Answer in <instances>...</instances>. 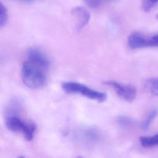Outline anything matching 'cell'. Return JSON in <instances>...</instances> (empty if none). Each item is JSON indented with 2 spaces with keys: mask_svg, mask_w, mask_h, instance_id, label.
I'll return each instance as SVG.
<instances>
[{
  "mask_svg": "<svg viewBox=\"0 0 158 158\" xmlns=\"http://www.w3.org/2000/svg\"><path fill=\"white\" fill-rule=\"evenodd\" d=\"M144 47H158V34L152 36H146L143 35L141 48Z\"/></svg>",
  "mask_w": 158,
  "mask_h": 158,
  "instance_id": "8",
  "label": "cell"
},
{
  "mask_svg": "<svg viewBox=\"0 0 158 158\" xmlns=\"http://www.w3.org/2000/svg\"><path fill=\"white\" fill-rule=\"evenodd\" d=\"M79 141L88 146H93L98 143L101 139L99 131L92 127L85 128L79 130L77 133Z\"/></svg>",
  "mask_w": 158,
  "mask_h": 158,
  "instance_id": "5",
  "label": "cell"
},
{
  "mask_svg": "<svg viewBox=\"0 0 158 158\" xmlns=\"http://www.w3.org/2000/svg\"><path fill=\"white\" fill-rule=\"evenodd\" d=\"M157 3L158 0H143L141 7L144 12H148Z\"/></svg>",
  "mask_w": 158,
  "mask_h": 158,
  "instance_id": "13",
  "label": "cell"
},
{
  "mask_svg": "<svg viewBox=\"0 0 158 158\" xmlns=\"http://www.w3.org/2000/svg\"><path fill=\"white\" fill-rule=\"evenodd\" d=\"M158 115V108H154L148 115L146 118L142 125V128L144 130H147L149 127L151 122Z\"/></svg>",
  "mask_w": 158,
  "mask_h": 158,
  "instance_id": "10",
  "label": "cell"
},
{
  "mask_svg": "<svg viewBox=\"0 0 158 158\" xmlns=\"http://www.w3.org/2000/svg\"><path fill=\"white\" fill-rule=\"evenodd\" d=\"M104 83L112 87L117 94L127 102H131L136 98V89L131 85H124L114 80L106 81Z\"/></svg>",
  "mask_w": 158,
  "mask_h": 158,
  "instance_id": "4",
  "label": "cell"
},
{
  "mask_svg": "<svg viewBox=\"0 0 158 158\" xmlns=\"http://www.w3.org/2000/svg\"><path fill=\"white\" fill-rule=\"evenodd\" d=\"M63 90L67 93L80 94L90 99L99 102L105 101L107 94L105 93L94 90L84 84L75 81H65L62 83Z\"/></svg>",
  "mask_w": 158,
  "mask_h": 158,
  "instance_id": "3",
  "label": "cell"
},
{
  "mask_svg": "<svg viewBox=\"0 0 158 158\" xmlns=\"http://www.w3.org/2000/svg\"><path fill=\"white\" fill-rule=\"evenodd\" d=\"M23 1H32V0H23Z\"/></svg>",
  "mask_w": 158,
  "mask_h": 158,
  "instance_id": "15",
  "label": "cell"
},
{
  "mask_svg": "<svg viewBox=\"0 0 158 158\" xmlns=\"http://www.w3.org/2000/svg\"><path fill=\"white\" fill-rule=\"evenodd\" d=\"M117 123L118 125L123 128H128L130 127H133L136 125V122L128 117L126 116H120L117 118Z\"/></svg>",
  "mask_w": 158,
  "mask_h": 158,
  "instance_id": "9",
  "label": "cell"
},
{
  "mask_svg": "<svg viewBox=\"0 0 158 158\" xmlns=\"http://www.w3.org/2000/svg\"><path fill=\"white\" fill-rule=\"evenodd\" d=\"M156 18H157V19H158V14H157V15H156Z\"/></svg>",
  "mask_w": 158,
  "mask_h": 158,
  "instance_id": "16",
  "label": "cell"
},
{
  "mask_svg": "<svg viewBox=\"0 0 158 158\" xmlns=\"http://www.w3.org/2000/svg\"><path fill=\"white\" fill-rule=\"evenodd\" d=\"M72 14L77 21V28L80 30L85 27L89 21L90 14L89 11L82 6H77L71 10Z\"/></svg>",
  "mask_w": 158,
  "mask_h": 158,
  "instance_id": "6",
  "label": "cell"
},
{
  "mask_svg": "<svg viewBox=\"0 0 158 158\" xmlns=\"http://www.w3.org/2000/svg\"><path fill=\"white\" fill-rule=\"evenodd\" d=\"M6 127L12 131L21 133L27 141L33 139L36 125L35 123L25 121L15 114H7L5 119Z\"/></svg>",
  "mask_w": 158,
  "mask_h": 158,
  "instance_id": "2",
  "label": "cell"
},
{
  "mask_svg": "<svg viewBox=\"0 0 158 158\" xmlns=\"http://www.w3.org/2000/svg\"><path fill=\"white\" fill-rule=\"evenodd\" d=\"M85 4L91 8H98L100 7L104 2L110 0H83Z\"/></svg>",
  "mask_w": 158,
  "mask_h": 158,
  "instance_id": "14",
  "label": "cell"
},
{
  "mask_svg": "<svg viewBox=\"0 0 158 158\" xmlns=\"http://www.w3.org/2000/svg\"><path fill=\"white\" fill-rule=\"evenodd\" d=\"M50 61L47 56L37 48H31L27 53V59L23 62L21 77L23 83L28 88L38 89L47 83Z\"/></svg>",
  "mask_w": 158,
  "mask_h": 158,
  "instance_id": "1",
  "label": "cell"
},
{
  "mask_svg": "<svg viewBox=\"0 0 158 158\" xmlns=\"http://www.w3.org/2000/svg\"><path fill=\"white\" fill-rule=\"evenodd\" d=\"M32 1H33V0H32Z\"/></svg>",
  "mask_w": 158,
  "mask_h": 158,
  "instance_id": "17",
  "label": "cell"
},
{
  "mask_svg": "<svg viewBox=\"0 0 158 158\" xmlns=\"http://www.w3.org/2000/svg\"><path fill=\"white\" fill-rule=\"evenodd\" d=\"M8 20V12L5 6L0 1V29L3 28Z\"/></svg>",
  "mask_w": 158,
  "mask_h": 158,
  "instance_id": "11",
  "label": "cell"
},
{
  "mask_svg": "<svg viewBox=\"0 0 158 158\" xmlns=\"http://www.w3.org/2000/svg\"><path fill=\"white\" fill-rule=\"evenodd\" d=\"M146 85L151 92L158 97V77L148 80Z\"/></svg>",
  "mask_w": 158,
  "mask_h": 158,
  "instance_id": "12",
  "label": "cell"
},
{
  "mask_svg": "<svg viewBox=\"0 0 158 158\" xmlns=\"http://www.w3.org/2000/svg\"><path fill=\"white\" fill-rule=\"evenodd\" d=\"M139 142L141 146L144 148L158 146V133L150 136H141L139 138Z\"/></svg>",
  "mask_w": 158,
  "mask_h": 158,
  "instance_id": "7",
  "label": "cell"
}]
</instances>
